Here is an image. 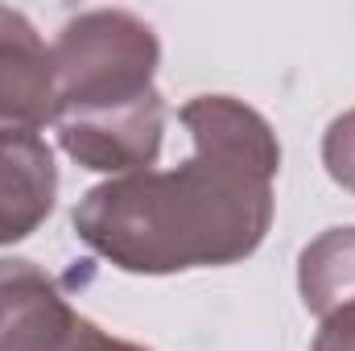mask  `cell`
<instances>
[{
    "instance_id": "7",
    "label": "cell",
    "mask_w": 355,
    "mask_h": 351,
    "mask_svg": "<svg viewBox=\"0 0 355 351\" xmlns=\"http://www.w3.org/2000/svg\"><path fill=\"white\" fill-rule=\"evenodd\" d=\"M302 306L327 318L339 306H355V228H327L297 257Z\"/></svg>"
},
{
    "instance_id": "5",
    "label": "cell",
    "mask_w": 355,
    "mask_h": 351,
    "mask_svg": "<svg viewBox=\"0 0 355 351\" xmlns=\"http://www.w3.org/2000/svg\"><path fill=\"white\" fill-rule=\"evenodd\" d=\"M58 120L54 58L21 8L0 4V132H37Z\"/></svg>"
},
{
    "instance_id": "4",
    "label": "cell",
    "mask_w": 355,
    "mask_h": 351,
    "mask_svg": "<svg viewBox=\"0 0 355 351\" xmlns=\"http://www.w3.org/2000/svg\"><path fill=\"white\" fill-rule=\"evenodd\" d=\"M58 145L67 149L71 162L95 174H137L153 170L162 153V132H166V99L153 91L149 99L116 112H95V116H67L54 124Z\"/></svg>"
},
{
    "instance_id": "3",
    "label": "cell",
    "mask_w": 355,
    "mask_h": 351,
    "mask_svg": "<svg viewBox=\"0 0 355 351\" xmlns=\"http://www.w3.org/2000/svg\"><path fill=\"white\" fill-rule=\"evenodd\" d=\"M0 351H149L79 314L58 281L25 257L0 261Z\"/></svg>"
},
{
    "instance_id": "2",
    "label": "cell",
    "mask_w": 355,
    "mask_h": 351,
    "mask_svg": "<svg viewBox=\"0 0 355 351\" xmlns=\"http://www.w3.org/2000/svg\"><path fill=\"white\" fill-rule=\"evenodd\" d=\"M50 58L58 83V120L95 116L132 108L157 91L153 75L162 67V42L153 25L128 8H87L58 29Z\"/></svg>"
},
{
    "instance_id": "9",
    "label": "cell",
    "mask_w": 355,
    "mask_h": 351,
    "mask_svg": "<svg viewBox=\"0 0 355 351\" xmlns=\"http://www.w3.org/2000/svg\"><path fill=\"white\" fill-rule=\"evenodd\" d=\"M310 351H355V306H339L327 318H318Z\"/></svg>"
},
{
    "instance_id": "6",
    "label": "cell",
    "mask_w": 355,
    "mask_h": 351,
    "mask_svg": "<svg viewBox=\"0 0 355 351\" xmlns=\"http://www.w3.org/2000/svg\"><path fill=\"white\" fill-rule=\"evenodd\" d=\"M58 166L37 132H0V248L29 240L54 211Z\"/></svg>"
},
{
    "instance_id": "1",
    "label": "cell",
    "mask_w": 355,
    "mask_h": 351,
    "mask_svg": "<svg viewBox=\"0 0 355 351\" xmlns=\"http://www.w3.org/2000/svg\"><path fill=\"white\" fill-rule=\"evenodd\" d=\"M190 157L174 170L107 178L79 198L71 223L95 257L137 277L248 261L272 228L281 141L236 95H194L178 112Z\"/></svg>"
},
{
    "instance_id": "8",
    "label": "cell",
    "mask_w": 355,
    "mask_h": 351,
    "mask_svg": "<svg viewBox=\"0 0 355 351\" xmlns=\"http://www.w3.org/2000/svg\"><path fill=\"white\" fill-rule=\"evenodd\" d=\"M322 166L335 186L355 194V108L335 116L322 132Z\"/></svg>"
}]
</instances>
